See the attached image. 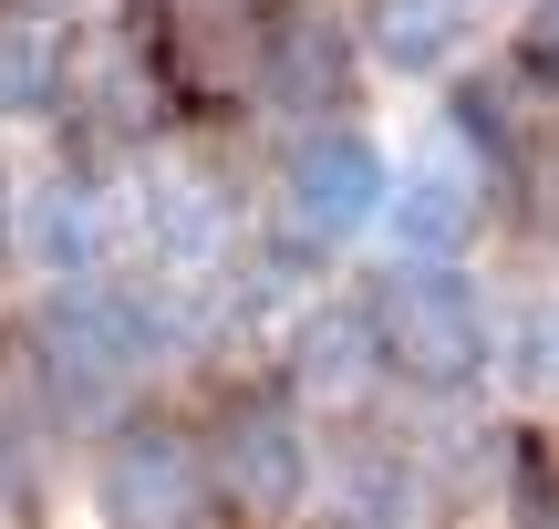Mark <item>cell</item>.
I'll list each match as a JSON object with an SVG mask.
<instances>
[{
    "instance_id": "obj_1",
    "label": "cell",
    "mask_w": 559,
    "mask_h": 529,
    "mask_svg": "<svg viewBox=\"0 0 559 529\" xmlns=\"http://www.w3.org/2000/svg\"><path fill=\"white\" fill-rule=\"evenodd\" d=\"M156 343H166V322L115 281H73V291H52V302L32 311V374H41V395H52L62 415L124 405L135 374L156 364Z\"/></svg>"
},
{
    "instance_id": "obj_2",
    "label": "cell",
    "mask_w": 559,
    "mask_h": 529,
    "mask_svg": "<svg viewBox=\"0 0 559 529\" xmlns=\"http://www.w3.org/2000/svg\"><path fill=\"white\" fill-rule=\"evenodd\" d=\"M198 457H207L218 519H239V529H290L311 478H321V447H311V426H300V405L280 385L218 395V415L198 426Z\"/></svg>"
},
{
    "instance_id": "obj_3",
    "label": "cell",
    "mask_w": 559,
    "mask_h": 529,
    "mask_svg": "<svg viewBox=\"0 0 559 529\" xmlns=\"http://www.w3.org/2000/svg\"><path fill=\"white\" fill-rule=\"evenodd\" d=\"M362 311H373V343H383V374L394 385H415V395H466L487 374V302H477V281L466 270H445V260H404V270H383L373 291H362Z\"/></svg>"
},
{
    "instance_id": "obj_4",
    "label": "cell",
    "mask_w": 559,
    "mask_h": 529,
    "mask_svg": "<svg viewBox=\"0 0 559 529\" xmlns=\"http://www.w3.org/2000/svg\"><path fill=\"white\" fill-rule=\"evenodd\" d=\"M135 52L156 73V104H177V115H228L260 94V11L249 0H156Z\"/></svg>"
},
{
    "instance_id": "obj_5",
    "label": "cell",
    "mask_w": 559,
    "mask_h": 529,
    "mask_svg": "<svg viewBox=\"0 0 559 529\" xmlns=\"http://www.w3.org/2000/svg\"><path fill=\"white\" fill-rule=\"evenodd\" d=\"M94 519L104 529H207V457L177 415H124L94 447Z\"/></svg>"
},
{
    "instance_id": "obj_6",
    "label": "cell",
    "mask_w": 559,
    "mask_h": 529,
    "mask_svg": "<svg viewBox=\"0 0 559 529\" xmlns=\"http://www.w3.org/2000/svg\"><path fill=\"white\" fill-rule=\"evenodd\" d=\"M353 83H362V32L332 0H270L260 11V104L300 115V136L353 115Z\"/></svg>"
},
{
    "instance_id": "obj_7",
    "label": "cell",
    "mask_w": 559,
    "mask_h": 529,
    "mask_svg": "<svg viewBox=\"0 0 559 529\" xmlns=\"http://www.w3.org/2000/svg\"><path fill=\"white\" fill-rule=\"evenodd\" d=\"M383 198H394V166H383L373 136H353V125L290 136V156H280V228H290L300 249L362 239V228L383 219Z\"/></svg>"
},
{
    "instance_id": "obj_8",
    "label": "cell",
    "mask_w": 559,
    "mask_h": 529,
    "mask_svg": "<svg viewBox=\"0 0 559 529\" xmlns=\"http://www.w3.org/2000/svg\"><path fill=\"white\" fill-rule=\"evenodd\" d=\"M487 187H498V166L477 156V145L445 125L436 145H425L415 166H394V198H383V228H394L415 260H445V249H466L477 239V219H487Z\"/></svg>"
},
{
    "instance_id": "obj_9",
    "label": "cell",
    "mask_w": 559,
    "mask_h": 529,
    "mask_svg": "<svg viewBox=\"0 0 559 529\" xmlns=\"http://www.w3.org/2000/svg\"><path fill=\"white\" fill-rule=\"evenodd\" d=\"M124 228H135V249H145L156 270H207V260L228 249V198H218L207 166L145 156L135 187H124Z\"/></svg>"
},
{
    "instance_id": "obj_10",
    "label": "cell",
    "mask_w": 559,
    "mask_h": 529,
    "mask_svg": "<svg viewBox=\"0 0 559 529\" xmlns=\"http://www.w3.org/2000/svg\"><path fill=\"white\" fill-rule=\"evenodd\" d=\"M383 385V343L362 302H311L280 332V395L290 405H362Z\"/></svg>"
},
{
    "instance_id": "obj_11",
    "label": "cell",
    "mask_w": 559,
    "mask_h": 529,
    "mask_svg": "<svg viewBox=\"0 0 559 529\" xmlns=\"http://www.w3.org/2000/svg\"><path fill=\"white\" fill-rule=\"evenodd\" d=\"M11 249H32V270L52 291H73V281H104V249H115V208L94 198V177H52V187H32L21 198V239Z\"/></svg>"
},
{
    "instance_id": "obj_12",
    "label": "cell",
    "mask_w": 559,
    "mask_h": 529,
    "mask_svg": "<svg viewBox=\"0 0 559 529\" xmlns=\"http://www.w3.org/2000/svg\"><path fill=\"white\" fill-rule=\"evenodd\" d=\"M332 529H436V478L404 447H353L332 489Z\"/></svg>"
},
{
    "instance_id": "obj_13",
    "label": "cell",
    "mask_w": 559,
    "mask_h": 529,
    "mask_svg": "<svg viewBox=\"0 0 559 529\" xmlns=\"http://www.w3.org/2000/svg\"><path fill=\"white\" fill-rule=\"evenodd\" d=\"M466 21H477V0H362V52L383 62V73H445L466 42Z\"/></svg>"
},
{
    "instance_id": "obj_14",
    "label": "cell",
    "mask_w": 559,
    "mask_h": 529,
    "mask_svg": "<svg viewBox=\"0 0 559 529\" xmlns=\"http://www.w3.org/2000/svg\"><path fill=\"white\" fill-rule=\"evenodd\" d=\"M456 136L477 145L498 177H519V166H528L539 125H528V73H519V62H508V73H466V83H456Z\"/></svg>"
},
{
    "instance_id": "obj_15",
    "label": "cell",
    "mask_w": 559,
    "mask_h": 529,
    "mask_svg": "<svg viewBox=\"0 0 559 529\" xmlns=\"http://www.w3.org/2000/svg\"><path fill=\"white\" fill-rule=\"evenodd\" d=\"M487 364L508 374L519 405H559V291H528V302L487 332Z\"/></svg>"
},
{
    "instance_id": "obj_16",
    "label": "cell",
    "mask_w": 559,
    "mask_h": 529,
    "mask_svg": "<svg viewBox=\"0 0 559 529\" xmlns=\"http://www.w3.org/2000/svg\"><path fill=\"white\" fill-rule=\"evenodd\" d=\"M62 94V32L52 21H0V115H52Z\"/></svg>"
},
{
    "instance_id": "obj_17",
    "label": "cell",
    "mask_w": 559,
    "mask_h": 529,
    "mask_svg": "<svg viewBox=\"0 0 559 529\" xmlns=\"http://www.w3.org/2000/svg\"><path fill=\"white\" fill-rule=\"evenodd\" d=\"M519 73L539 83V94H559V0H528V21H519Z\"/></svg>"
},
{
    "instance_id": "obj_18",
    "label": "cell",
    "mask_w": 559,
    "mask_h": 529,
    "mask_svg": "<svg viewBox=\"0 0 559 529\" xmlns=\"http://www.w3.org/2000/svg\"><path fill=\"white\" fill-rule=\"evenodd\" d=\"M519 187H528V219H539V228H559V136H539V145H528Z\"/></svg>"
},
{
    "instance_id": "obj_19",
    "label": "cell",
    "mask_w": 559,
    "mask_h": 529,
    "mask_svg": "<svg viewBox=\"0 0 559 529\" xmlns=\"http://www.w3.org/2000/svg\"><path fill=\"white\" fill-rule=\"evenodd\" d=\"M11 239H21V177H11V156H0V260H11Z\"/></svg>"
}]
</instances>
